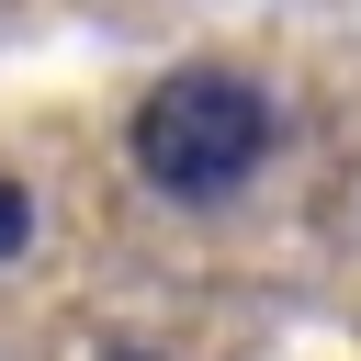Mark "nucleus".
<instances>
[{
    "instance_id": "2",
    "label": "nucleus",
    "mask_w": 361,
    "mask_h": 361,
    "mask_svg": "<svg viewBox=\"0 0 361 361\" xmlns=\"http://www.w3.org/2000/svg\"><path fill=\"white\" fill-rule=\"evenodd\" d=\"M23 237H34V203H23V180H0V259H11Z\"/></svg>"
},
{
    "instance_id": "1",
    "label": "nucleus",
    "mask_w": 361,
    "mask_h": 361,
    "mask_svg": "<svg viewBox=\"0 0 361 361\" xmlns=\"http://www.w3.org/2000/svg\"><path fill=\"white\" fill-rule=\"evenodd\" d=\"M259 158H271V102L237 68H169L135 102V169L169 203H226Z\"/></svg>"
}]
</instances>
